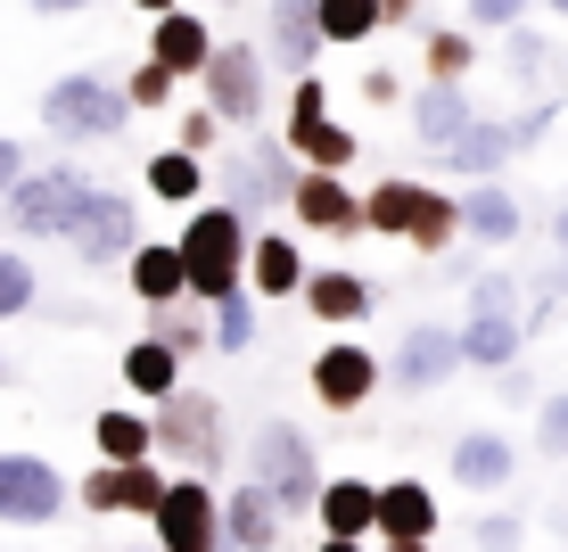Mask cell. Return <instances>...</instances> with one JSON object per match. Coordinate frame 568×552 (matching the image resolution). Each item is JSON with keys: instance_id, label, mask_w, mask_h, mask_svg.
<instances>
[{"instance_id": "cell-1", "label": "cell", "mask_w": 568, "mask_h": 552, "mask_svg": "<svg viewBox=\"0 0 568 552\" xmlns=\"http://www.w3.org/2000/svg\"><path fill=\"white\" fill-rule=\"evenodd\" d=\"M173 255H182V298L190 305H223V298H240L247 223L223 199H199V207H190V223L173 231Z\"/></svg>"}, {"instance_id": "cell-2", "label": "cell", "mask_w": 568, "mask_h": 552, "mask_svg": "<svg viewBox=\"0 0 568 552\" xmlns=\"http://www.w3.org/2000/svg\"><path fill=\"white\" fill-rule=\"evenodd\" d=\"M149 462H173V470H199L214 479L223 470V404L206 388H173V397L149 404Z\"/></svg>"}, {"instance_id": "cell-3", "label": "cell", "mask_w": 568, "mask_h": 552, "mask_svg": "<svg viewBox=\"0 0 568 552\" xmlns=\"http://www.w3.org/2000/svg\"><path fill=\"white\" fill-rule=\"evenodd\" d=\"M132 124L124 91L108 83V74H58V83L42 91V132L67 149H91V141H115V132Z\"/></svg>"}, {"instance_id": "cell-4", "label": "cell", "mask_w": 568, "mask_h": 552, "mask_svg": "<svg viewBox=\"0 0 568 552\" xmlns=\"http://www.w3.org/2000/svg\"><path fill=\"white\" fill-rule=\"evenodd\" d=\"M199 91H206V116L214 124H240V132H256L264 124V100H272V67H264V50L256 42H214L206 50V67H199Z\"/></svg>"}, {"instance_id": "cell-5", "label": "cell", "mask_w": 568, "mask_h": 552, "mask_svg": "<svg viewBox=\"0 0 568 552\" xmlns=\"http://www.w3.org/2000/svg\"><path fill=\"white\" fill-rule=\"evenodd\" d=\"M247 462H256V486L281 503V520L313 511V495H322V453H313V438L297 421H264L256 445H247Z\"/></svg>"}, {"instance_id": "cell-6", "label": "cell", "mask_w": 568, "mask_h": 552, "mask_svg": "<svg viewBox=\"0 0 568 552\" xmlns=\"http://www.w3.org/2000/svg\"><path fill=\"white\" fill-rule=\"evenodd\" d=\"M91 190H100V182H91L83 165H33V173H17V182H9V199H0V207H9V223L26 231V240H67V223L83 214Z\"/></svg>"}, {"instance_id": "cell-7", "label": "cell", "mask_w": 568, "mask_h": 552, "mask_svg": "<svg viewBox=\"0 0 568 552\" xmlns=\"http://www.w3.org/2000/svg\"><path fill=\"white\" fill-rule=\"evenodd\" d=\"M149 536H156V552H223V495L199 470H173L149 511Z\"/></svg>"}, {"instance_id": "cell-8", "label": "cell", "mask_w": 568, "mask_h": 552, "mask_svg": "<svg viewBox=\"0 0 568 552\" xmlns=\"http://www.w3.org/2000/svg\"><path fill=\"white\" fill-rule=\"evenodd\" d=\"M288 190H297V165H288V149L272 141V132L247 157H231V165H223V207L240 214L247 231H256L272 207H288Z\"/></svg>"}, {"instance_id": "cell-9", "label": "cell", "mask_w": 568, "mask_h": 552, "mask_svg": "<svg viewBox=\"0 0 568 552\" xmlns=\"http://www.w3.org/2000/svg\"><path fill=\"white\" fill-rule=\"evenodd\" d=\"M67 248H74V264H91V272L124 264V255L141 248V207H132L124 190H91L83 214L67 223Z\"/></svg>"}, {"instance_id": "cell-10", "label": "cell", "mask_w": 568, "mask_h": 552, "mask_svg": "<svg viewBox=\"0 0 568 552\" xmlns=\"http://www.w3.org/2000/svg\"><path fill=\"white\" fill-rule=\"evenodd\" d=\"M454 371H462L454 322H413V330L396 339V354H379V380H396L404 397H437Z\"/></svg>"}, {"instance_id": "cell-11", "label": "cell", "mask_w": 568, "mask_h": 552, "mask_svg": "<svg viewBox=\"0 0 568 552\" xmlns=\"http://www.w3.org/2000/svg\"><path fill=\"white\" fill-rule=\"evenodd\" d=\"M305 388H313L322 412H363L371 397H379V354H371L363 339H329L305 363Z\"/></svg>"}, {"instance_id": "cell-12", "label": "cell", "mask_w": 568, "mask_h": 552, "mask_svg": "<svg viewBox=\"0 0 568 552\" xmlns=\"http://www.w3.org/2000/svg\"><path fill=\"white\" fill-rule=\"evenodd\" d=\"M67 495L83 511H100V520H149L156 495H165V470L156 462H100V470H83Z\"/></svg>"}, {"instance_id": "cell-13", "label": "cell", "mask_w": 568, "mask_h": 552, "mask_svg": "<svg viewBox=\"0 0 568 552\" xmlns=\"http://www.w3.org/2000/svg\"><path fill=\"white\" fill-rule=\"evenodd\" d=\"M67 511V479L42 453H0V528H50Z\"/></svg>"}, {"instance_id": "cell-14", "label": "cell", "mask_w": 568, "mask_h": 552, "mask_svg": "<svg viewBox=\"0 0 568 552\" xmlns=\"http://www.w3.org/2000/svg\"><path fill=\"white\" fill-rule=\"evenodd\" d=\"M288 214H297V231L363 240V207H355V190H346V173H297V190H288Z\"/></svg>"}, {"instance_id": "cell-15", "label": "cell", "mask_w": 568, "mask_h": 552, "mask_svg": "<svg viewBox=\"0 0 568 552\" xmlns=\"http://www.w3.org/2000/svg\"><path fill=\"white\" fill-rule=\"evenodd\" d=\"M445 470H454V486H469V495H503V486L519 479V445L503 438V429H462L454 453H445Z\"/></svg>"}, {"instance_id": "cell-16", "label": "cell", "mask_w": 568, "mask_h": 552, "mask_svg": "<svg viewBox=\"0 0 568 552\" xmlns=\"http://www.w3.org/2000/svg\"><path fill=\"white\" fill-rule=\"evenodd\" d=\"M371 536H420V544H437V486H420V479L371 486Z\"/></svg>"}, {"instance_id": "cell-17", "label": "cell", "mask_w": 568, "mask_h": 552, "mask_svg": "<svg viewBox=\"0 0 568 552\" xmlns=\"http://www.w3.org/2000/svg\"><path fill=\"white\" fill-rule=\"evenodd\" d=\"M437 157L462 173V182H503V165L519 157V141H511V116H469V124H462V141H454V149H437Z\"/></svg>"}, {"instance_id": "cell-18", "label": "cell", "mask_w": 568, "mask_h": 552, "mask_svg": "<svg viewBox=\"0 0 568 552\" xmlns=\"http://www.w3.org/2000/svg\"><path fill=\"white\" fill-rule=\"evenodd\" d=\"M305 281V255L288 231H247V264H240V289L247 298H297Z\"/></svg>"}, {"instance_id": "cell-19", "label": "cell", "mask_w": 568, "mask_h": 552, "mask_svg": "<svg viewBox=\"0 0 568 552\" xmlns=\"http://www.w3.org/2000/svg\"><path fill=\"white\" fill-rule=\"evenodd\" d=\"M281 528H288L281 503H272L256 479L223 495V552H281Z\"/></svg>"}, {"instance_id": "cell-20", "label": "cell", "mask_w": 568, "mask_h": 552, "mask_svg": "<svg viewBox=\"0 0 568 552\" xmlns=\"http://www.w3.org/2000/svg\"><path fill=\"white\" fill-rule=\"evenodd\" d=\"M297 298L313 322H329V330H346V322H363L371 305H379V289L363 281V272H346V264H329V272H305L297 281Z\"/></svg>"}, {"instance_id": "cell-21", "label": "cell", "mask_w": 568, "mask_h": 552, "mask_svg": "<svg viewBox=\"0 0 568 552\" xmlns=\"http://www.w3.org/2000/svg\"><path fill=\"white\" fill-rule=\"evenodd\" d=\"M206 17L199 9H165L156 17V33H149V67H165L173 83H199V67H206Z\"/></svg>"}, {"instance_id": "cell-22", "label": "cell", "mask_w": 568, "mask_h": 552, "mask_svg": "<svg viewBox=\"0 0 568 552\" xmlns=\"http://www.w3.org/2000/svg\"><path fill=\"white\" fill-rule=\"evenodd\" d=\"M454 347H462V371H511L527 347V322L519 313H469L454 330Z\"/></svg>"}, {"instance_id": "cell-23", "label": "cell", "mask_w": 568, "mask_h": 552, "mask_svg": "<svg viewBox=\"0 0 568 552\" xmlns=\"http://www.w3.org/2000/svg\"><path fill=\"white\" fill-rule=\"evenodd\" d=\"M454 214H462V231H469L478 248H511L519 231H527V214H519V199H511L503 182H469L462 199H454Z\"/></svg>"}, {"instance_id": "cell-24", "label": "cell", "mask_w": 568, "mask_h": 552, "mask_svg": "<svg viewBox=\"0 0 568 552\" xmlns=\"http://www.w3.org/2000/svg\"><path fill=\"white\" fill-rule=\"evenodd\" d=\"M322 58V33H313V0H272V42H264V67H281L288 83L313 74Z\"/></svg>"}, {"instance_id": "cell-25", "label": "cell", "mask_w": 568, "mask_h": 552, "mask_svg": "<svg viewBox=\"0 0 568 552\" xmlns=\"http://www.w3.org/2000/svg\"><path fill=\"white\" fill-rule=\"evenodd\" d=\"M281 149L297 157V173H346L363 157V141L338 124V116H322V124H281Z\"/></svg>"}, {"instance_id": "cell-26", "label": "cell", "mask_w": 568, "mask_h": 552, "mask_svg": "<svg viewBox=\"0 0 568 552\" xmlns=\"http://www.w3.org/2000/svg\"><path fill=\"white\" fill-rule=\"evenodd\" d=\"M469 116H478L469 83H420V91H413V132H420V149H454Z\"/></svg>"}, {"instance_id": "cell-27", "label": "cell", "mask_w": 568, "mask_h": 552, "mask_svg": "<svg viewBox=\"0 0 568 552\" xmlns=\"http://www.w3.org/2000/svg\"><path fill=\"white\" fill-rule=\"evenodd\" d=\"M454 240H462L454 190H437V182H413V207H404V248H413V255H445Z\"/></svg>"}, {"instance_id": "cell-28", "label": "cell", "mask_w": 568, "mask_h": 552, "mask_svg": "<svg viewBox=\"0 0 568 552\" xmlns=\"http://www.w3.org/2000/svg\"><path fill=\"white\" fill-rule=\"evenodd\" d=\"M313 520H322V536L371 544V479H355V470L322 479V495H313Z\"/></svg>"}, {"instance_id": "cell-29", "label": "cell", "mask_w": 568, "mask_h": 552, "mask_svg": "<svg viewBox=\"0 0 568 552\" xmlns=\"http://www.w3.org/2000/svg\"><path fill=\"white\" fill-rule=\"evenodd\" d=\"M141 190L149 199H165V207H199L206 199V157H190V149H156V157H141Z\"/></svg>"}, {"instance_id": "cell-30", "label": "cell", "mask_w": 568, "mask_h": 552, "mask_svg": "<svg viewBox=\"0 0 568 552\" xmlns=\"http://www.w3.org/2000/svg\"><path fill=\"white\" fill-rule=\"evenodd\" d=\"M124 281L141 305H182V255H173V240H141L124 255Z\"/></svg>"}, {"instance_id": "cell-31", "label": "cell", "mask_w": 568, "mask_h": 552, "mask_svg": "<svg viewBox=\"0 0 568 552\" xmlns=\"http://www.w3.org/2000/svg\"><path fill=\"white\" fill-rule=\"evenodd\" d=\"M141 339H156V347H165L173 354V363H199V354H206V305H149V330H141Z\"/></svg>"}, {"instance_id": "cell-32", "label": "cell", "mask_w": 568, "mask_h": 552, "mask_svg": "<svg viewBox=\"0 0 568 552\" xmlns=\"http://www.w3.org/2000/svg\"><path fill=\"white\" fill-rule=\"evenodd\" d=\"M115 371H124V388H132L141 404H156V397H173V388H182V363H173L156 339H132L124 354H115Z\"/></svg>"}, {"instance_id": "cell-33", "label": "cell", "mask_w": 568, "mask_h": 552, "mask_svg": "<svg viewBox=\"0 0 568 552\" xmlns=\"http://www.w3.org/2000/svg\"><path fill=\"white\" fill-rule=\"evenodd\" d=\"M91 445H100V462H149V412L108 404L100 421H91Z\"/></svg>"}, {"instance_id": "cell-34", "label": "cell", "mask_w": 568, "mask_h": 552, "mask_svg": "<svg viewBox=\"0 0 568 552\" xmlns=\"http://www.w3.org/2000/svg\"><path fill=\"white\" fill-rule=\"evenodd\" d=\"M355 207H363V240H404V207H413V182H404V173H387V182H371Z\"/></svg>"}, {"instance_id": "cell-35", "label": "cell", "mask_w": 568, "mask_h": 552, "mask_svg": "<svg viewBox=\"0 0 568 552\" xmlns=\"http://www.w3.org/2000/svg\"><path fill=\"white\" fill-rule=\"evenodd\" d=\"M313 33L338 42V50H355V42L379 33V9H371V0H313Z\"/></svg>"}, {"instance_id": "cell-36", "label": "cell", "mask_w": 568, "mask_h": 552, "mask_svg": "<svg viewBox=\"0 0 568 552\" xmlns=\"http://www.w3.org/2000/svg\"><path fill=\"white\" fill-rule=\"evenodd\" d=\"M420 67H428V83H469V67H478V42H469L462 26H437L420 42Z\"/></svg>"}, {"instance_id": "cell-37", "label": "cell", "mask_w": 568, "mask_h": 552, "mask_svg": "<svg viewBox=\"0 0 568 552\" xmlns=\"http://www.w3.org/2000/svg\"><path fill=\"white\" fill-rule=\"evenodd\" d=\"M214 313V322H206V347L214 354H247V347H256V298H247V289H240V298H223V305H206Z\"/></svg>"}, {"instance_id": "cell-38", "label": "cell", "mask_w": 568, "mask_h": 552, "mask_svg": "<svg viewBox=\"0 0 568 552\" xmlns=\"http://www.w3.org/2000/svg\"><path fill=\"white\" fill-rule=\"evenodd\" d=\"M33 298H42V281H33L26 255L0 248V322H17V313H33Z\"/></svg>"}, {"instance_id": "cell-39", "label": "cell", "mask_w": 568, "mask_h": 552, "mask_svg": "<svg viewBox=\"0 0 568 552\" xmlns=\"http://www.w3.org/2000/svg\"><path fill=\"white\" fill-rule=\"evenodd\" d=\"M527 9L536 0H462V33H511L527 26Z\"/></svg>"}, {"instance_id": "cell-40", "label": "cell", "mask_w": 568, "mask_h": 552, "mask_svg": "<svg viewBox=\"0 0 568 552\" xmlns=\"http://www.w3.org/2000/svg\"><path fill=\"white\" fill-rule=\"evenodd\" d=\"M115 91H124V108H141V116H149V108H173V74L149 67V58H141V67H132Z\"/></svg>"}, {"instance_id": "cell-41", "label": "cell", "mask_w": 568, "mask_h": 552, "mask_svg": "<svg viewBox=\"0 0 568 552\" xmlns=\"http://www.w3.org/2000/svg\"><path fill=\"white\" fill-rule=\"evenodd\" d=\"M536 453L544 462H568V388L536 404Z\"/></svg>"}, {"instance_id": "cell-42", "label": "cell", "mask_w": 568, "mask_h": 552, "mask_svg": "<svg viewBox=\"0 0 568 552\" xmlns=\"http://www.w3.org/2000/svg\"><path fill=\"white\" fill-rule=\"evenodd\" d=\"M469 544H478V552H519L527 520H519V511H486V520H469Z\"/></svg>"}, {"instance_id": "cell-43", "label": "cell", "mask_w": 568, "mask_h": 552, "mask_svg": "<svg viewBox=\"0 0 568 552\" xmlns=\"http://www.w3.org/2000/svg\"><path fill=\"white\" fill-rule=\"evenodd\" d=\"M469 313H527L519 281H511V272H478V281H469Z\"/></svg>"}, {"instance_id": "cell-44", "label": "cell", "mask_w": 568, "mask_h": 552, "mask_svg": "<svg viewBox=\"0 0 568 552\" xmlns=\"http://www.w3.org/2000/svg\"><path fill=\"white\" fill-rule=\"evenodd\" d=\"M329 116V83L322 74H297V83H288V124H322Z\"/></svg>"}, {"instance_id": "cell-45", "label": "cell", "mask_w": 568, "mask_h": 552, "mask_svg": "<svg viewBox=\"0 0 568 552\" xmlns=\"http://www.w3.org/2000/svg\"><path fill=\"white\" fill-rule=\"evenodd\" d=\"M214 141H223V124H214L206 108H182V132H173V149H190V157H214Z\"/></svg>"}, {"instance_id": "cell-46", "label": "cell", "mask_w": 568, "mask_h": 552, "mask_svg": "<svg viewBox=\"0 0 568 552\" xmlns=\"http://www.w3.org/2000/svg\"><path fill=\"white\" fill-rule=\"evenodd\" d=\"M511 74H544V58H552V42H544V33H527V26H511Z\"/></svg>"}, {"instance_id": "cell-47", "label": "cell", "mask_w": 568, "mask_h": 552, "mask_svg": "<svg viewBox=\"0 0 568 552\" xmlns=\"http://www.w3.org/2000/svg\"><path fill=\"white\" fill-rule=\"evenodd\" d=\"M363 100H371V108H396V100H404V74H396V67H371V74H363Z\"/></svg>"}, {"instance_id": "cell-48", "label": "cell", "mask_w": 568, "mask_h": 552, "mask_svg": "<svg viewBox=\"0 0 568 552\" xmlns=\"http://www.w3.org/2000/svg\"><path fill=\"white\" fill-rule=\"evenodd\" d=\"M552 124H560L552 108H527V116H511V141H519V149H536L544 132H552Z\"/></svg>"}, {"instance_id": "cell-49", "label": "cell", "mask_w": 568, "mask_h": 552, "mask_svg": "<svg viewBox=\"0 0 568 552\" xmlns=\"http://www.w3.org/2000/svg\"><path fill=\"white\" fill-rule=\"evenodd\" d=\"M17 173H26V149H17L9 132H0V199H9V182H17Z\"/></svg>"}, {"instance_id": "cell-50", "label": "cell", "mask_w": 568, "mask_h": 552, "mask_svg": "<svg viewBox=\"0 0 568 552\" xmlns=\"http://www.w3.org/2000/svg\"><path fill=\"white\" fill-rule=\"evenodd\" d=\"M371 9H379V33H387V26H413L420 0H371Z\"/></svg>"}, {"instance_id": "cell-51", "label": "cell", "mask_w": 568, "mask_h": 552, "mask_svg": "<svg viewBox=\"0 0 568 552\" xmlns=\"http://www.w3.org/2000/svg\"><path fill=\"white\" fill-rule=\"evenodd\" d=\"M26 9H42V17H83L91 0H26Z\"/></svg>"}, {"instance_id": "cell-52", "label": "cell", "mask_w": 568, "mask_h": 552, "mask_svg": "<svg viewBox=\"0 0 568 552\" xmlns=\"http://www.w3.org/2000/svg\"><path fill=\"white\" fill-rule=\"evenodd\" d=\"M536 298H568V264H560V272H544V281H536Z\"/></svg>"}, {"instance_id": "cell-53", "label": "cell", "mask_w": 568, "mask_h": 552, "mask_svg": "<svg viewBox=\"0 0 568 552\" xmlns=\"http://www.w3.org/2000/svg\"><path fill=\"white\" fill-rule=\"evenodd\" d=\"M371 552H428V544H420V536H379Z\"/></svg>"}, {"instance_id": "cell-54", "label": "cell", "mask_w": 568, "mask_h": 552, "mask_svg": "<svg viewBox=\"0 0 568 552\" xmlns=\"http://www.w3.org/2000/svg\"><path fill=\"white\" fill-rule=\"evenodd\" d=\"M552 240H560V264H568V207L552 214Z\"/></svg>"}, {"instance_id": "cell-55", "label": "cell", "mask_w": 568, "mask_h": 552, "mask_svg": "<svg viewBox=\"0 0 568 552\" xmlns=\"http://www.w3.org/2000/svg\"><path fill=\"white\" fill-rule=\"evenodd\" d=\"M313 552H371V544H346V536H322V544H313Z\"/></svg>"}, {"instance_id": "cell-56", "label": "cell", "mask_w": 568, "mask_h": 552, "mask_svg": "<svg viewBox=\"0 0 568 552\" xmlns=\"http://www.w3.org/2000/svg\"><path fill=\"white\" fill-rule=\"evenodd\" d=\"M132 9H141V17H165V9H182V0H132Z\"/></svg>"}, {"instance_id": "cell-57", "label": "cell", "mask_w": 568, "mask_h": 552, "mask_svg": "<svg viewBox=\"0 0 568 552\" xmlns=\"http://www.w3.org/2000/svg\"><path fill=\"white\" fill-rule=\"evenodd\" d=\"M544 9H552V17H568V0H544Z\"/></svg>"}, {"instance_id": "cell-58", "label": "cell", "mask_w": 568, "mask_h": 552, "mask_svg": "<svg viewBox=\"0 0 568 552\" xmlns=\"http://www.w3.org/2000/svg\"><path fill=\"white\" fill-rule=\"evenodd\" d=\"M206 9H240V0H206Z\"/></svg>"}, {"instance_id": "cell-59", "label": "cell", "mask_w": 568, "mask_h": 552, "mask_svg": "<svg viewBox=\"0 0 568 552\" xmlns=\"http://www.w3.org/2000/svg\"><path fill=\"white\" fill-rule=\"evenodd\" d=\"M0 380H9V354H0Z\"/></svg>"}, {"instance_id": "cell-60", "label": "cell", "mask_w": 568, "mask_h": 552, "mask_svg": "<svg viewBox=\"0 0 568 552\" xmlns=\"http://www.w3.org/2000/svg\"><path fill=\"white\" fill-rule=\"evenodd\" d=\"M149 552H156V544H149Z\"/></svg>"}]
</instances>
